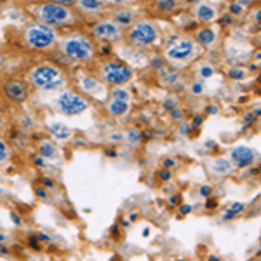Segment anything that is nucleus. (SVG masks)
<instances>
[{
    "instance_id": "4",
    "label": "nucleus",
    "mask_w": 261,
    "mask_h": 261,
    "mask_svg": "<svg viewBox=\"0 0 261 261\" xmlns=\"http://www.w3.org/2000/svg\"><path fill=\"white\" fill-rule=\"evenodd\" d=\"M28 82L40 91H56L65 86L66 77L58 65L53 63H39L28 71Z\"/></svg>"
},
{
    "instance_id": "47",
    "label": "nucleus",
    "mask_w": 261,
    "mask_h": 261,
    "mask_svg": "<svg viewBox=\"0 0 261 261\" xmlns=\"http://www.w3.org/2000/svg\"><path fill=\"white\" fill-rule=\"evenodd\" d=\"M202 117H195V119H193V122H192V127H200L202 125Z\"/></svg>"
},
{
    "instance_id": "16",
    "label": "nucleus",
    "mask_w": 261,
    "mask_h": 261,
    "mask_svg": "<svg viewBox=\"0 0 261 261\" xmlns=\"http://www.w3.org/2000/svg\"><path fill=\"white\" fill-rule=\"evenodd\" d=\"M129 101L127 99H117L112 98L107 105V112L113 117H124L129 113Z\"/></svg>"
},
{
    "instance_id": "51",
    "label": "nucleus",
    "mask_w": 261,
    "mask_h": 261,
    "mask_svg": "<svg viewBox=\"0 0 261 261\" xmlns=\"http://www.w3.org/2000/svg\"><path fill=\"white\" fill-rule=\"evenodd\" d=\"M42 183H44V187H47V188H54V183L50 179H47V178H44V181H42Z\"/></svg>"
},
{
    "instance_id": "12",
    "label": "nucleus",
    "mask_w": 261,
    "mask_h": 261,
    "mask_svg": "<svg viewBox=\"0 0 261 261\" xmlns=\"http://www.w3.org/2000/svg\"><path fill=\"white\" fill-rule=\"evenodd\" d=\"M75 7H77V12H81L82 16L96 18V16H101L105 12L107 2L105 0H77Z\"/></svg>"
},
{
    "instance_id": "40",
    "label": "nucleus",
    "mask_w": 261,
    "mask_h": 261,
    "mask_svg": "<svg viewBox=\"0 0 261 261\" xmlns=\"http://www.w3.org/2000/svg\"><path fill=\"white\" fill-rule=\"evenodd\" d=\"M171 112H172V119H174V120H178V119H181V117H183V113H181V110H179L178 107H174Z\"/></svg>"
},
{
    "instance_id": "33",
    "label": "nucleus",
    "mask_w": 261,
    "mask_h": 261,
    "mask_svg": "<svg viewBox=\"0 0 261 261\" xmlns=\"http://www.w3.org/2000/svg\"><path fill=\"white\" fill-rule=\"evenodd\" d=\"M159 178H161L162 181H169L171 179V171L167 169V167H166V169H162V171H159Z\"/></svg>"
},
{
    "instance_id": "8",
    "label": "nucleus",
    "mask_w": 261,
    "mask_h": 261,
    "mask_svg": "<svg viewBox=\"0 0 261 261\" xmlns=\"http://www.w3.org/2000/svg\"><path fill=\"white\" fill-rule=\"evenodd\" d=\"M91 37L99 44H117L124 39V28L113 19H98L91 27Z\"/></svg>"
},
{
    "instance_id": "53",
    "label": "nucleus",
    "mask_w": 261,
    "mask_h": 261,
    "mask_svg": "<svg viewBox=\"0 0 261 261\" xmlns=\"http://www.w3.org/2000/svg\"><path fill=\"white\" fill-rule=\"evenodd\" d=\"M169 202H171V205H176V204H178V197H171Z\"/></svg>"
},
{
    "instance_id": "52",
    "label": "nucleus",
    "mask_w": 261,
    "mask_h": 261,
    "mask_svg": "<svg viewBox=\"0 0 261 261\" xmlns=\"http://www.w3.org/2000/svg\"><path fill=\"white\" fill-rule=\"evenodd\" d=\"M0 254H9V249H7V247H4L2 242H0Z\"/></svg>"
},
{
    "instance_id": "49",
    "label": "nucleus",
    "mask_w": 261,
    "mask_h": 261,
    "mask_svg": "<svg viewBox=\"0 0 261 261\" xmlns=\"http://www.w3.org/2000/svg\"><path fill=\"white\" fill-rule=\"evenodd\" d=\"M235 2H239V4H242L244 7H247V6H252L254 0H235Z\"/></svg>"
},
{
    "instance_id": "43",
    "label": "nucleus",
    "mask_w": 261,
    "mask_h": 261,
    "mask_svg": "<svg viewBox=\"0 0 261 261\" xmlns=\"http://www.w3.org/2000/svg\"><path fill=\"white\" fill-rule=\"evenodd\" d=\"M209 113V115H216L218 113V108H216V105H207V110H205Z\"/></svg>"
},
{
    "instance_id": "23",
    "label": "nucleus",
    "mask_w": 261,
    "mask_h": 261,
    "mask_svg": "<svg viewBox=\"0 0 261 261\" xmlns=\"http://www.w3.org/2000/svg\"><path fill=\"white\" fill-rule=\"evenodd\" d=\"M213 169L214 172H218V174H225V172H228L231 169V164L226 161V159H218V161H214Z\"/></svg>"
},
{
    "instance_id": "11",
    "label": "nucleus",
    "mask_w": 261,
    "mask_h": 261,
    "mask_svg": "<svg viewBox=\"0 0 261 261\" xmlns=\"http://www.w3.org/2000/svg\"><path fill=\"white\" fill-rule=\"evenodd\" d=\"M230 159L233 166H237L239 169H246V167H251L256 162V151L249 146H237V148L231 150Z\"/></svg>"
},
{
    "instance_id": "15",
    "label": "nucleus",
    "mask_w": 261,
    "mask_h": 261,
    "mask_svg": "<svg viewBox=\"0 0 261 261\" xmlns=\"http://www.w3.org/2000/svg\"><path fill=\"white\" fill-rule=\"evenodd\" d=\"M193 37H195V42L200 45V47L204 49H211L214 44H216L218 40V33L214 28H211L207 24V27H202V28H197L195 33H193Z\"/></svg>"
},
{
    "instance_id": "48",
    "label": "nucleus",
    "mask_w": 261,
    "mask_h": 261,
    "mask_svg": "<svg viewBox=\"0 0 261 261\" xmlns=\"http://www.w3.org/2000/svg\"><path fill=\"white\" fill-rule=\"evenodd\" d=\"M254 120H256V113H254V112H252V113H247V115H246V122H247V124H252Z\"/></svg>"
},
{
    "instance_id": "57",
    "label": "nucleus",
    "mask_w": 261,
    "mask_h": 261,
    "mask_svg": "<svg viewBox=\"0 0 261 261\" xmlns=\"http://www.w3.org/2000/svg\"><path fill=\"white\" fill-rule=\"evenodd\" d=\"M254 113H256V115H259V117H261V108H258V110H256Z\"/></svg>"
},
{
    "instance_id": "44",
    "label": "nucleus",
    "mask_w": 261,
    "mask_h": 261,
    "mask_svg": "<svg viewBox=\"0 0 261 261\" xmlns=\"http://www.w3.org/2000/svg\"><path fill=\"white\" fill-rule=\"evenodd\" d=\"M174 166H176L174 159H166V161H164V167H167V169H169V167H174Z\"/></svg>"
},
{
    "instance_id": "6",
    "label": "nucleus",
    "mask_w": 261,
    "mask_h": 261,
    "mask_svg": "<svg viewBox=\"0 0 261 261\" xmlns=\"http://www.w3.org/2000/svg\"><path fill=\"white\" fill-rule=\"evenodd\" d=\"M99 77L108 86H125L133 81V68L117 60H107L99 66Z\"/></svg>"
},
{
    "instance_id": "55",
    "label": "nucleus",
    "mask_w": 261,
    "mask_h": 261,
    "mask_svg": "<svg viewBox=\"0 0 261 261\" xmlns=\"http://www.w3.org/2000/svg\"><path fill=\"white\" fill-rule=\"evenodd\" d=\"M185 2L192 4V6H195V4H197V2H200V0H185Z\"/></svg>"
},
{
    "instance_id": "7",
    "label": "nucleus",
    "mask_w": 261,
    "mask_h": 261,
    "mask_svg": "<svg viewBox=\"0 0 261 261\" xmlns=\"http://www.w3.org/2000/svg\"><path fill=\"white\" fill-rule=\"evenodd\" d=\"M199 54V44L192 39H176L172 44L167 45L164 58L171 63H188Z\"/></svg>"
},
{
    "instance_id": "30",
    "label": "nucleus",
    "mask_w": 261,
    "mask_h": 261,
    "mask_svg": "<svg viewBox=\"0 0 261 261\" xmlns=\"http://www.w3.org/2000/svg\"><path fill=\"white\" fill-rule=\"evenodd\" d=\"M199 73H200V79H209L214 75V68L211 65H204V66H200Z\"/></svg>"
},
{
    "instance_id": "27",
    "label": "nucleus",
    "mask_w": 261,
    "mask_h": 261,
    "mask_svg": "<svg viewBox=\"0 0 261 261\" xmlns=\"http://www.w3.org/2000/svg\"><path fill=\"white\" fill-rule=\"evenodd\" d=\"M228 77L231 79V81H244V79L247 77V71L246 70H242V68H231L230 71H228Z\"/></svg>"
},
{
    "instance_id": "41",
    "label": "nucleus",
    "mask_w": 261,
    "mask_h": 261,
    "mask_svg": "<svg viewBox=\"0 0 261 261\" xmlns=\"http://www.w3.org/2000/svg\"><path fill=\"white\" fill-rule=\"evenodd\" d=\"M11 220H12V223H14V225H18V226L23 225V221H21V218H19L16 213H11Z\"/></svg>"
},
{
    "instance_id": "18",
    "label": "nucleus",
    "mask_w": 261,
    "mask_h": 261,
    "mask_svg": "<svg viewBox=\"0 0 261 261\" xmlns=\"http://www.w3.org/2000/svg\"><path fill=\"white\" fill-rule=\"evenodd\" d=\"M113 21H115L119 27L122 28H129L130 24L134 23V14L130 12V9H125V7H122V9H117L113 12Z\"/></svg>"
},
{
    "instance_id": "59",
    "label": "nucleus",
    "mask_w": 261,
    "mask_h": 261,
    "mask_svg": "<svg viewBox=\"0 0 261 261\" xmlns=\"http://www.w3.org/2000/svg\"><path fill=\"white\" fill-rule=\"evenodd\" d=\"M216 2H225V0H216Z\"/></svg>"
},
{
    "instance_id": "46",
    "label": "nucleus",
    "mask_w": 261,
    "mask_h": 261,
    "mask_svg": "<svg viewBox=\"0 0 261 261\" xmlns=\"http://www.w3.org/2000/svg\"><path fill=\"white\" fill-rule=\"evenodd\" d=\"M179 133L181 134H188V133H190V125H188V124H181L179 125Z\"/></svg>"
},
{
    "instance_id": "21",
    "label": "nucleus",
    "mask_w": 261,
    "mask_h": 261,
    "mask_svg": "<svg viewBox=\"0 0 261 261\" xmlns=\"http://www.w3.org/2000/svg\"><path fill=\"white\" fill-rule=\"evenodd\" d=\"M244 209H246V205L242 204V202H233V204H231V207L228 209V211H226L225 214H223V220L225 221H230V220H233L235 216H237V214H241Z\"/></svg>"
},
{
    "instance_id": "37",
    "label": "nucleus",
    "mask_w": 261,
    "mask_h": 261,
    "mask_svg": "<svg viewBox=\"0 0 261 261\" xmlns=\"http://www.w3.org/2000/svg\"><path fill=\"white\" fill-rule=\"evenodd\" d=\"M35 193L40 197V199H45V197H47V192H45V187H44V185H42V187H37V188H35Z\"/></svg>"
},
{
    "instance_id": "42",
    "label": "nucleus",
    "mask_w": 261,
    "mask_h": 261,
    "mask_svg": "<svg viewBox=\"0 0 261 261\" xmlns=\"http://www.w3.org/2000/svg\"><path fill=\"white\" fill-rule=\"evenodd\" d=\"M231 21H233V16H231L230 12H228V14H225V16L221 18V23H223V24H231Z\"/></svg>"
},
{
    "instance_id": "56",
    "label": "nucleus",
    "mask_w": 261,
    "mask_h": 261,
    "mask_svg": "<svg viewBox=\"0 0 261 261\" xmlns=\"http://www.w3.org/2000/svg\"><path fill=\"white\" fill-rule=\"evenodd\" d=\"M4 241H6V235H4V233H0V242H4Z\"/></svg>"
},
{
    "instance_id": "45",
    "label": "nucleus",
    "mask_w": 261,
    "mask_h": 261,
    "mask_svg": "<svg viewBox=\"0 0 261 261\" xmlns=\"http://www.w3.org/2000/svg\"><path fill=\"white\" fill-rule=\"evenodd\" d=\"M190 211H192V207H190L188 204H183V205L179 207V213H181V214H190Z\"/></svg>"
},
{
    "instance_id": "32",
    "label": "nucleus",
    "mask_w": 261,
    "mask_h": 261,
    "mask_svg": "<svg viewBox=\"0 0 261 261\" xmlns=\"http://www.w3.org/2000/svg\"><path fill=\"white\" fill-rule=\"evenodd\" d=\"M200 197H211V193H213V187H209V185H204V187H200Z\"/></svg>"
},
{
    "instance_id": "17",
    "label": "nucleus",
    "mask_w": 261,
    "mask_h": 261,
    "mask_svg": "<svg viewBox=\"0 0 261 261\" xmlns=\"http://www.w3.org/2000/svg\"><path fill=\"white\" fill-rule=\"evenodd\" d=\"M49 134L53 138H56L58 141H68L71 138V134H73V130H71L68 125L61 124V122H54V124L49 125Z\"/></svg>"
},
{
    "instance_id": "34",
    "label": "nucleus",
    "mask_w": 261,
    "mask_h": 261,
    "mask_svg": "<svg viewBox=\"0 0 261 261\" xmlns=\"http://www.w3.org/2000/svg\"><path fill=\"white\" fill-rule=\"evenodd\" d=\"M53 2L61 4V6H66V7H75V4H77V0H53Z\"/></svg>"
},
{
    "instance_id": "19",
    "label": "nucleus",
    "mask_w": 261,
    "mask_h": 261,
    "mask_svg": "<svg viewBox=\"0 0 261 261\" xmlns=\"http://www.w3.org/2000/svg\"><path fill=\"white\" fill-rule=\"evenodd\" d=\"M58 146L49 140H42L39 143V155H42L44 159H56L58 157Z\"/></svg>"
},
{
    "instance_id": "13",
    "label": "nucleus",
    "mask_w": 261,
    "mask_h": 261,
    "mask_svg": "<svg viewBox=\"0 0 261 261\" xmlns=\"http://www.w3.org/2000/svg\"><path fill=\"white\" fill-rule=\"evenodd\" d=\"M193 14H195L197 21H200L204 24L214 23L218 19V9L209 2H197L193 6Z\"/></svg>"
},
{
    "instance_id": "60",
    "label": "nucleus",
    "mask_w": 261,
    "mask_h": 261,
    "mask_svg": "<svg viewBox=\"0 0 261 261\" xmlns=\"http://www.w3.org/2000/svg\"><path fill=\"white\" fill-rule=\"evenodd\" d=\"M258 65H259V68H261V61H258Z\"/></svg>"
},
{
    "instance_id": "26",
    "label": "nucleus",
    "mask_w": 261,
    "mask_h": 261,
    "mask_svg": "<svg viewBox=\"0 0 261 261\" xmlns=\"http://www.w3.org/2000/svg\"><path fill=\"white\" fill-rule=\"evenodd\" d=\"M125 140H127L130 145H138L141 141V133L138 129H129L125 133Z\"/></svg>"
},
{
    "instance_id": "10",
    "label": "nucleus",
    "mask_w": 261,
    "mask_h": 261,
    "mask_svg": "<svg viewBox=\"0 0 261 261\" xmlns=\"http://www.w3.org/2000/svg\"><path fill=\"white\" fill-rule=\"evenodd\" d=\"M4 94H6L7 99H11L12 103H24L28 98H30V87H28L27 82L18 81V79H11L4 84L2 87Z\"/></svg>"
},
{
    "instance_id": "5",
    "label": "nucleus",
    "mask_w": 261,
    "mask_h": 261,
    "mask_svg": "<svg viewBox=\"0 0 261 261\" xmlns=\"http://www.w3.org/2000/svg\"><path fill=\"white\" fill-rule=\"evenodd\" d=\"M159 39H161V32L157 24L148 19L134 21L127 30V40L134 47H151L157 44Z\"/></svg>"
},
{
    "instance_id": "39",
    "label": "nucleus",
    "mask_w": 261,
    "mask_h": 261,
    "mask_svg": "<svg viewBox=\"0 0 261 261\" xmlns=\"http://www.w3.org/2000/svg\"><path fill=\"white\" fill-rule=\"evenodd\" d=\"M174 107H176L174 99H166V101H164V108H166V110H172Z\"/></svg>"
},
{
    "instance_id": "28",
    "label": "nucleus",
    "mask_w": 261,
    "mask_h": 261,
    "mask_svg": "<svg viewBox=\"0 0 261 261\" xmlns=\"http://www.w3.org/2000/svg\"><path fill=\"white\" fill-rule=\"evenodd\" d=\"M228 12L233 16V18H235V16L239 18V16H242L244 12H246V7H244L242 4H239V2H231L228 6Z\"/></svg>"
},
{
    "instance_id": "25",
    "label": "nucleus",
    "mask_w": 261,
    "mask_h": 261,
    "mask_svg": "<svg viewBox=\"0 0 261 261\" xmlns=\"http://www.w3.org/2000/svg\"><path fill=\"white\" fill-rule=\"evenodd\" d=\"M110 94H112V98H117V99H127V101H129V98H130L129 91L125 89V87H122V86L113 87Z\"/></svg>"
},
{
    "instance_id": "38",
    "label": "nucleus",
    "mask_w": 261,
    "mask_h": 261,
    "mask_svg": "<svg viewBox=\"0 0 261 261\" xmlns=\"http://www.w3.org/2000/svg\"><path fill=\"white\" fill-rule=\"evenodd\" d=\"M252 19H254L256 24H259V27H261V7L254 11V14H252Z\"/></svg>"
},
{
    "instance_id": "22",
    "label": "nucleus",
    "mask_w": 261,
    "mask_h": 261,
    "mask_svg": "<svg viewBox=\"0 0 261 261\" xmlns=\"http://www.w3.org/2000/svg\"><path fill=\"white\" fill-rule=\"evenodd\" d=\"M157 9L169 14V12L178 9V0H157Z\"/></svg>"
},
{
    "instance_id": "3",
    "label": "nucleus",
    "mask_w": 261,
    "mask_h": 261,
    "mask_svg": "<svg viewBox=\"0 0 261 261\" xmlns=\"http://www.w3.org/2000/svg\"><path fill=\"white\" fill-rule=\"evenodd\" d=\"M60 37L61 35L58 28L49 27V24L40 23V21L28 24L23 32V42L27 44V47L32 50H39V53H45V50L56 47Z\"/></svg>"
},
{
    "instance_id": "31",
    "label": "nucleus",
    "mask_w": 261,
    "mask_h": 261,
    "mask_svg": "<svg viewBox=\"0 0 261 261\" xmlns=\"http://www.w3.org/2000/svg\"><path fill=\"white\" fill-rule=\"evenodd\" d=\"M202 92H204V86H202V81L200 82H195L192 86V94H195V96H200Z\"/></svg>"
},
{
    "instance_id": "24",
    "label": "nucleus",
    "mask_w": 261,
    "mask_h": 261,
    "mask_svg": "<svg viewBox=\"0 0 261 261\" xmlns=\"http://www.w3.org/2000/svg\"><path fill=\"white\" fill-rule=\"evenodd\" d=\"M11 157V146L7 145V141H4L0 138V164H6Z\"/></svg>"
},
{
    "instance_id": "58",
    "label": "nucleus",
    "mask_w": 261,
    "mask_h": 261,
    "mask_svg": "<svg viewBox=\"0 0 261 261\" xmlns=\"http://www.w3.org/2000/svg\"><path fill=\"white\" fill-rule=\"evenodd\" d=\"M2 122H4V117H2V113H0V125H2Z\"/></svg>"
},
{
    "instance_id": "2",
    "label": "nucleus",
    "mask_w": 261,
    "mask_h": 261,
    "mask_svg": "<svg viewBox=\"0 0 261 261\" xmlns=\"http://www.w3.org/2000/svg\"><path fill=\"white\" fill-rule=\"evenodd\" d=\"M30 12L35 16L37 21L54 28H66L79 23V12L73 7L61 6L53 0H40V2L32 4Z\"/></svg>"
},
{
    "instance_id": "29",
    "label": "nucleus",
    "mask_w": 261,
    "mask_h": 261,
    "mask_svg": "<svg viewBox=\"0 0 261 261\" xmlns=\"http://www.w3.org/2000/svg\"><path fill=\"white\" fill-rule=\"evenodd\" d=\"M151 66H153L157 71H161L164 66H166V58H161V56H153L151 58Z\"/></svg>"
},
{
    "instance_id": "1",
    "label": "nucleus",
    "mask_w": 261,
    "mask_h": 261,
    "mask_svg": "<svg viewBox=\"0 0 261 261\" xmlns=\"http://www.w3.org/2000/svg\"><path fill=\"white\" fill-rule=\"evenodd\" d=\"M60 53L66 61L70 63H89L94 60L98 47L96 40L89 33L82 30H73L60 37Z\"/></svg>"
},
{
    "instance_id": "36",
    "label": "nucleus",
    "mask_w": 261,
    "mask_h": 261,
    "mask_svg": "<svg viewBox=\"0 0 261 261\" xmlns=\"http://www.w3.org/2000/svg\"><path fill=\"white\" fill-rule=\"evenodd\" d=\"M105 2H107V6H125L129 0H105Z\"/></svg>"
},
{
    "instance_id": "20",
    "label": "nucleus",
    "mask_w": 261,
    "mask_h": 261,
    "mask_svg": "<svg viewBox=\"0 0 261 261\" xmlns=\"http://www.w3.org/2000/svg\"><path fill=\"white\" fill-rule=\"evenodd\" d=\"M159 75H161L162 81L167 82V84H174V82H178V79H179V71L176 68H172V66H169V65L164 66V68L159 71Z\"/></svg>"
},
{
    "instance_id": "14",
    "label": "nucleus",
    "mask_w": 261,
    "mask_h": 261,
    "mask_svg": "<svg viewBox=\"0 0 261 261\" xmlns=\"http://www.w3.org/2000/svg\"><path fill=\"white\" fill-rule=\"evenodd\" d=\"M79 86L84 94L87 96H94L98 98V94H105V82H101L99 79L96 77H91V75H82L79 79Z\"/></svg>"
},
{
    "instance_id": "35",
    "label": "nucleus",
    "mask_w": 261,
    "mask_h": 261,
    "mask_svg": "<svg viewBox=\"0 0 261 261\" xmlns=\"http://www.w3.org/2000/svg\"><path fill=\"white\" fill-rule=\"evenodd\" d=\"M33 162H35L37 167H45V166H47V164H45V159L42 157V155H37V157L33 159Z\"/></svg>"
},
{
    "instance_id": "50",
    "label": "nucleus",
    "mask_w": 261,
    "mask_h": 261,
    "mask_svg": "<svg viewBox=\"0 0 261 261\" xmlns=\"http://www.w3.org/2000/svg\"><path fill=\"white\" fill-rule=\"evenodd\" d=\"M216 204H218L216 200H207V202H205V207H207V209H213V207H216Z\"/></svg>"
},
{
    "instance_id": "54",
    "label": "nucleus",
    "mask_w": 261,
    "mask_h": 261,
    "mask_svg": "<svg viewBox=\"0 0 261 261\" xmlns=\"http://www.w3.org/2000/svg\"><path fill=\"white\" fill-rule=\"evenodd\" d=\"M107 155L108 157H115V150H107Z\"/></svg>"
},
{
    "instance_id": "9",
    "label": "nucleus",
    "mask_w": 261,
    "mask_h": 261,
    "mask_svg": "<svg viewBox=\"0 0 261 261\" xmlns=\"http://www.w3.org/2000/svg\"><path fill=\"white\" fill-rule=\"evenodd\" d=\"M56 108L63 113V115L75 117V115H81V113H84L87 108H89V101L84 98L82 94H79V92L65 91L58 96Z\"/></svg>"
}]
</instances>
